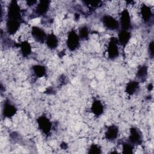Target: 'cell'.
I'll return each instance as SVG.
<instances>
[{"label": "cell", "instance_id": "ffe728a7", "mask_svg": "<svg viewBox=\"0 0 154 154\" xmlns=\"http://www.w3.org/2000/svg\"><path fill=\"white\" fill-rule=\"evenodd\" d=\"M32 70L34 75L38 78L44 77L47 73L46 67L45 66L41 64L34 65L32 67Z\"/></svg>", "mask_w": 154, "mask_h": 154}, {"label": "cell", "instance_id": "ba28073f", "mask_svg": "<svg viewBox=\"0 0 154 154\" xmlns=\"http://www.w3.org/2000/svg\"><path fill=\"white\" fill-rule=\"evenodd\" d=\"M128 141L134 146L141 145L143 143V134L137 127H132L129 130Z\"/></svg>", "mask_w": 154, "mask_h": 154}, {"label": "cell", "instance_id": "277c9868", "mask_svg": "<svg viewBox=\"0 0 154 154\" xmlns=\"http://www.w3.org/2000/svg\"><path fill=\"white\" fill-rule=\"evenodd\" d=\"M37 123L40 131L45 135H49L53 129V123L45 115L39 116L37 119Z\"/></svg>", "mask_w": 154, "mask_h": 154}, {"label": "cell", "instance_id": "d4e9b609", "mask_svg": "<svg viewBox=\"0 0 154 154\" xmlns=\"http://www.w3.org/2000/svg\"><path fill=\"white\" fill-rule=\"evenodd\" d=\"M148 52L149 54V56L153 58V41L152 40L149 42V44L148 45Z\"/></svg>", "mask_w": 154, "mask_h": 154}, {"label": "cell", "instance_id": "52a82bcc", "mask_svg": "<svg viewBox=\"0 0 154 154\" xmlns=\"http://www.w3.org/2000/svg\"><path fill=\"white\" fill-rule=\"evenodd\" d=\"M102 22L103 26L110 31L118 30L120 27L119 22L114 16L109 14H105L102 17Z\"/></svg>", "mask_w": 154, "mask_h": 154}, {"label": "cell", "instance_id": "7c38bea8", "mask_svg": "<svg viewBox=\"0 0 154 154\" xmlns=\"http://www.w3.org/2000/svg\"><path fill=\"white\" fill-rule=\"evenodd\" d=\"M91 112L96 117H99L104 112V106L100 100L98 99H94L91 102Z\"/></svg>", "mask_w": 154, "mask_h": 154}, {"label": "cell", "instance_id": "9c48e42d", "mask_svg": "<svg viewBox=\"0 0 154 154\" xmlns=\"http://www.w3.org/2000/svg\"><path fill=\"white\" fill-rule=\"evenodd\" d=\"M17 111V108L13 104L10 100H5L4 103V106L2 107V116L5 118H11L14 115L16 114Z\"/></svg>", "mask_w": 154, "mask_h": 154}, {"label": "cell", "instance_id": "9a60e30c", "mask_svg": "<svg viewBox=\"0 0 154 154\" xmlns=\"http://www.w3.org/2000/svg\"><path fill=\"white\" fill-rule=\"evenodd\" d=\"M22 22L17 20H6V31L10 35L15 34L20 28Z\"/></svg>", "mask_w": 154, "mask_h": 154}, {"label": "cell", "instance_id": "44dd1931", "mask_svg": "<svg viewBox=\"0 0 154 154\" xmlns=\"http://www.w3.org/2000/svg\"><path fill=\"white\" fill-rule=\"evenodd\" d=\"M90 34L89 28L86 25H83L79 29L78 32V35L81 40H87Z\"/></svg>", "mask_w": 154, "mask_h": 154}, {"label": "cell", "instance_id": "3957f363", "mask_svg": "<svg viewBox=\"0 0 154 154\" xmlns=\"http://www.w3.org/2000/svg\"><path fill=\"white\" fill-rule=\"evenodd\" d=\"M80 40L81 39L76 31L74 29L70 30L67 35L66 40L67 48L70 51H76L79 47Z\"/></svg>", "mask_w": 154, "mask_h": 154}, {"label": "cell", "instance_id": "cb8c5ba5", "mask_svg": "<svg viewBox=\"0 0 154 154\" xmlns=\"http://www.w3.org/2000/svg\"><path fill=\"white\" fill-rule=\"evenodd\" d=\"M87 6H88L90 8H97L100 5V4H102L101 1H84V2Z\"/></svg>", "mask_w": 154, "mask_h": 154}, {"label": "cell", "instance_id": "8992f818", "mask_svg": "<svg viewBox=\"0 0 154 154\" xmlns=\"http://www.w3.org/2000/svg\"><path fill=\"white\" fill-rule=\"evenodd\" d=\"M30 34L34 40L37 43L40 44L45 43L48 34L43 28L38 26H33L31 28Z\"/></svg>", "mask_w": 154, "mask_h": 154}, {"label": "cell", "instance_id": "603a6c76", "mask_svg": "<svg viewBox=\"0 0 154 154\" xmlns=\"http://www.w3.org/2000/svg\"><path fill=\"white\" fill-rule=\"evenodd\" d=\"M88 153H102L101 147L97 144H92L88 148Z\"/></svg>", "mask_w": 154, "mask_h": 154}, {"label": "cell", "instance_id": "5bb4252c", "mask_svg": "<svg viewBox=\"0 0 154 154\" xmlns=\"http://www.w3.org/2000/svg\"><path fill=\"white\" fill-rule=\"evenodd\" d=\"M140 14L144 22H149L152 17V10L147 4H142L140 7Z\"/></svg>", "mask_w": 154, "mask_h": 154}, {"label": "cell", "instance_id": "4fadbf2b", "mask_svg": "<svg viewBox=\"0 0 154 154\" xmlns=\"http://www.w3.org/2000/svg\"><path fill=\"white\" fill-rule=\"evenodd\" d=\"M119 129L117 126L111 125L108 126L105 132V138L108 141H112L116 140L119 137Z\"/></svg>", "mask_w": 154, "mask_h": 154}, {"label": "cell", "instance_id": "30bf717a", "mask_svg": "<svg viewBox=\"0 0 154 154\" xmlns=\"http://www.w3.org/2000/svg\"><path fill=\"white\" fill-rule=\"evenodd\" d=\"M117 40L120 45L123 48L126 47L131 38V33L129 31L120 29L117 34Z\"/></svg>", "mask_w": 154, "mask_h": 154}, {"label": "cell", "instance_id": "5b68a950", "mask_svg": "<svg viewBox=\"0 0 154 154\" xmlns=\"http://www.w3.org/2000/svg\"><path fill=\"white\" fill-rule=\"evenodd\" d=\"M119 22L121 29L129 31L132 28L131 16L128 9L124 8L121 11Z\"/></svg>", "mask_w": 154, "mask_h": 154}, {"label": "cell", "instance_id": "d6986e66", "mask_svg": "<svg viewBox=\"0 0 154 154\" xmlns=\"http://www.w3.org/2000/svg\"><path fill=\"white\" fill-rule=\"evenodd\" d=\"M148 75V67L146 65L140 66L137 69L136 77L138 79L137 81L143 82L146 81Z\"/></svg>", "mask_w": 154, "mask_h": 154}, {"label": "cell", "instance_id": "2e32d148", "mask_svg": "<svg viewBox=\"0 0 154 154\" xmlns=\"http://www.w3.org/2000/svg\"><path fill=\"white\" fill-rule=\"evenodd\" d=\"M59 42L60 40L56 34H55L53 32L48 34L45 41V44L46 45L48 48H49L51 50H54L57 49L58 46Z\"/></svg>", "mask_w": 154, "mask_h": 154}, {"label": "cell", "instance_id": "7402d4cb", "mask_svg": "<svg viewBox=\"0 0 154 154\" xmlns=\"http://www.w3.org/2000/svg\"><path fill=\"white\" fill-rule=\"evenodd\" d=\"M135 149V146L129 141L122 143V153H133Z\"/></svg>", "mask_w": 154, "mask_h": 154}, {"label": "cell", "instance_id": "ac0fdd59", "mask_svg": "<svg viewBox=\"0 0 154 154\" xmlns=\"http://www.w3.org/2000/svg\"><path fill=\"white\" fill-rule=\"evenodd\" d=\"M140 87V82L135 80L130 81L128 82L125 87V92L129 95H134L138 90Z\"/></svg>", "mask_w": 154, "mask_h": 154}, {"label": "cell", "instance_id": "e0dca14e", "mask_svg": "<svg viewBox=\"0 0 154 154\" xmlns=\"http://www.w3.org/2000/svg\"><path fill=\"white\" fill-rule=\"evenodd\" d=\"M20 54L23 57L29 56L32 53V46L31 43L26 40H22L19 43Z\"/></svg>", "mask_w": 154, "mask_h": 154}, {"label": "cell", "instance_id": "8fae6325", "mask_svg": "<svg viewBox=\"0 0 154 154\" xmlns=\"http://www.w3.org/2000/svg\"><path fill=\"white\" fill-rule=\"evenodd\" d=\"M51 1H40L35 5L34 13L38 16H42L45 15L49 8Z\"/></svg>", "mask_w": 154, "mask_h": 154}, {"label": "cell", "instance_id": "7a4b0ae2", "mask_svg": "<svg viewBox=\"0 0 154 154\" xmlns=\"http://www.w3.org/2000/svg\"><path fill=\"white\" fill-rule=\"evenodd\" d=\"M120 45L118 42L117 37H112L109 40L106 45V52L108 58L110 60L117 58L120 54Z\"/></svg>", "mask_w": 154, "mask_h": 154}, {"label": "cell", "instance_id": "6da1fadb", "mask_svg": "<svg viewBox=\"0 0 154 154\" xmlns=\"http://www.w3.org/2000/svg\"><path fill=\"white\" fill-rule=\"evenodd\" d=\"M7 20L20 21L23 23L22 8L16 1H11L8 4L7 12Z\"/></svg>", "mask_w": 154, "mask_h": 154}]
</instances>
